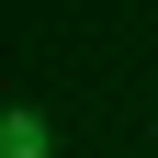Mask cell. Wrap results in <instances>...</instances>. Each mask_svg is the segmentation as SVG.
I'll list each match as a JSON object with an SVG mask.
<instances>
[{
	"mask_svg": "<svg viewBox=\"0 0 158 158\" xmlns=\"http://www.w3.org/2000/svg\"><path fill=\"white\" fill-rule=\"evenodd\" d=\"M0 158H56V124L11 102V113H0Z\"/></svg>",
	"mask_w": 158,
	"mask_h": 158,
	"instance_id": "1",
	"label": "cell"
}]
</instances>
